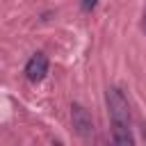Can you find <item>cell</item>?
Masks as SVG:
<instances>
[{
    "label": "cell",
    "mask_w": 146,
    "mask_h": 146,
    "mask_svg": "<svg viewBox=\"0 0 146 146\" xmlns=\"http://www.w3.org/2000/svg\"><path fill=\"white\" fill-rule=\"evenodd\" d=\"M96 5H98V0H82V9L84 11H91Z\"/></svg>",
    "instance_id": "obj_4"
},
{
    "label": "cell",
    "mask_w": 146,
    "mask_h": 146,
    "mask_svg": "<svg viewBox=\"0 0 146 146\" xmlns=\"http://www.w3.org/2000/svg\"><path fill=\"white\" fill-rule=\"evenodd\" d=\"M107 110H110V119L114 128V141L121 146H132L135 139L130 135V107L121 89L116 87L107 89Z\"/></svg>",
    "instance_id": "obj_1"
},
{
    "label": "cell",
    "mask_w": 146,
    "mask_h": 146,
    "mask_svg": "<svg viewBox=\"0 0 146 146\" xmlns=\"http://www.w3.org/2000/svg\"><path fill=\"white\" fill-rule=\"evenodd\" d=\"M71 121H73V128H75V132H78L80 137L89 139V137L94 135V121H91V114H89L82 105H78V103L71 105Z\"/></svg>",
    "instance_id": "obj_2"
},
{
    "label": "cell",
    "mask_w": 146,
    "mask_h": 146,
    "mask_svg": "<svg viewBox=\"0 0 146 146\" xmlns=\"http://www.w3.org/2000/svg\"><path fill=\"white\" fill-rule=\"evenodd\" d=\"M141 27H144V32H146V11H144V21H141Z\"/></svg>",
    "instance_id": "obj_5"
},
{
    "label": "cell",
    "mask_w": 146,
    "mask_h": 146,
    "mask_svg": "<svg viewBox=\"0 0 146 146\" xmlns=\"http://www.w3.org/2000/svg\"><path fill=\"white\" fill-rule=\"evenodd\" d=\"M46 73H48V57H46L43 52L32 55L30 62H27V66H25L27 80H30V82H41V80L46 78Z\"/></svg>",
    "instance_id": "obj_3"
}]
</instances>
